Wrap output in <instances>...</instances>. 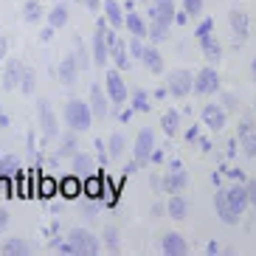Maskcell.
<instances>
[{
    "label": "cell",
    "mask_w": 256,
    "mask_h": 256,
    "mask_svg": "<svg viewBox=\"0 0 256 256\" xmlns=\"http://www.w3.org/2000/svg\"><path fill=\"white\" fill-rule=\"evenodd\" d=\"M93 110L88 102H82V98H70L68 104H65V124H68L70 130H76V132H84V130H90L93 124Z\"/></svg>",
    "instance_id": "obj_1"
},
{
    "label": "cell",
    "mask_w": 256,
    "mask_h": 256,
    "mask_svg": "<svg viewBox=\"0 0 256 256\" xmlns=\"http://www.w3.org/2000/svg\"><path fill=\"white\" fill-rule=\"evenodd\" d=\"M37 124H40V132H42V141H54L60 136V124H56V116H54L48 98L37 102Z\"/></svg>",
    "instance_id": "obj_2"
},
{
    "label": "cell",
    "mask_w": 256,
    "mask_h": 256,
    "mask_svg": "<svg viewBox=\"0 0 256 256\" xmlns=\"http://www.w3.org/2000/svg\"><path fill=\"white\" fill-rule=\"evenodd\" d=\"M152 152H155V130L144 127L136 136V144H132V158H136L138 166H144V164H150Z\"/></svg>",
    "instance_id": "obj_3"
},
{
    "label": "cell",
    "mask_w": 256,
    "mask_h": 256,
    "mask_svg": "<svg viewBox=\"0 0 256 256\" xmlns=\"http://www.w3.org/2000/svg\"><path fill=\"white\" fill-rule=\"evenodd\" d=\"M166 90H169V96H174V98L188 96V93L194 90V76L188 74L186 68L172 70V74H169V79H166Z\"/></svg>",
    "instance_id": "obj_4"
},
{
    "label": "cell",
    "mask_w": 256,
    "mask_h": 256,
    "mask_svg": "<svg viewBox=\"0 0 256 256\" xmlns=\"http://www.w3.org/2000/svg\"><path fill=\"white\" fill-rule=\"evenodd\" d=\"M68 240L76 245L79 256H96L98 250H102V242H98L90 231H84V228H70V231H68Z\"/></svg>",
    "instance_id": "obj_5"
},
{
    "label": "cell",
    "mask_w": 256,
    "mask_h": 256,
    "mask_svg": "<svg viewBox=\"0 0 256 256\" xmlns=\"http://www.w3.org/2000/svg\"><path fill=\"white\" fill-rule=\"evenodd\" d=\"M90 48H93V62L96 65H107V56H110V46H107V17L96 23Z\"/></svg>",
    "instance_id": "obj_6"
},
{
    "label": "cell",
    "mask_w": 256,
    "mask_h": 256,
    "mask_svg": "<svg viewBox=\"0 0 256 256\" xmlns=\"http://www.w3.org/2000/svg\"><path fill=\"white\" fill-rule=\"evenodd\" d=\"M104 90H107V96H110V102H113L116 107L127 102V84H124V79H121L118 68H110L104 74Z\"/></svg>",
    "instance_id": "obj_7"
},
{
    "label": "cell",
    "mask_w": 256,
    "mask_h": 256,
    "mask_svg": "<svg viewBox=\"0 0 256 256\" xmlns=\"http://www.w3.org/2000/svg\"><path fill=\"white\" fill-rule=\"evenodd\" d=\"M220 90V74L214 68H200L194 74V90L197 96H211V93Z\"/></svg>",
    "instance_id": "obj_8"
},
{
    "label": "cell",
    "mask_w": 256,
    "mask_h": 256,
    "mask_svg": "<svg viewBox=\"0 0 256 256\" xmlns=\"http://www.w3.org/2000/svg\"><path fill=\"white\" fill-rule=\"evenodd\" d=\"M186 183H188L186 169L180 166V160H172V164H169V174L164 178V192H169V194H180L183 188H186Z\"/></svg>",
    "instance_id": "obj_9"
},
{
    "label": "cell",
    "mask_w": 256,
    "mask_h": 256,
    "mask_svg": "<svg viewBox=\"0 0 256 256\" xmlns=\"http://www.w3.org/2000/svg\"><path fill=\"white\" fill-rule=\"evenodd\" d=\"M174 14H178L174 0H152V3H150V20H158V23L172 26L174 23Z\"/></svg>",
    "instance_id": "obj_10"
},
{
    "label": "cell",
    "mask_w": 256,
    "mask_h": 256,
    "mask_svg": "<svg viewBox=\"0 0 256 256\" xmlns=\"http://www.w3.org/2000/svg\"><path fill=\"white\" fill-rule=\"evenodd\" d=\"M226 121H228V110L222 104H206L203 107V124L208 130L220 132V130L226 127Z\"/></svg>",
    "instance_id": "obj_11"
},
{
    "label": "cell",
    "mask_w": 256,
    "mask_h": 256,
    "mask_svg": "<svg viewBox=\"0 0 256 256\" xmlns=\"http://www.w3.org/2000/svg\"><path fill=\"white\" fill-rule=\"evenodd\" d=\"M110 96H107L104 88H98V84H90V110L96 118H107V113H110Z\"/></svg>",
    "instance_id": "obj_12"
},
{
    "label": "cell",
    "mask_w": 256,
    "mask_h": 256,
    "mask_svg": "<svg viewBox=\"0 0 256 256\" xmlns=\"http://www.w3.org/2000/svg\"><path fill=\"white\" fill-rule=\"evenodd\" d=\"M214 208H217V217L226 222V226H236L240 222V214L234 211V206L228 203V194L220 188L217 194H214Z\"/></svg>",
    "instance_id": "obj_13"
},
{
    "label": "cell",
    "mask_w": 256,
    "mask_h": 256,
    "mask_svg": "<svg viewBox=\"0 0 256 256\" xmlns=\"http://www.w3.org/2000/svg\"><path fill=\"white\" fill-rule=\"evenodd\" d=\"M23 62L20 60H8L6 68H3V90H17L20 88V79H23Z\"/></svg>",
    "instance_id": "obj_14"
},
{
    "label": "cell",
    "mask_w": 256,
    "mask_h": 256,
    "mask_svg": "<svg viewBox=\"0 0 256 256\" xmlns=\"http://www.w3.org/2000/svg\"><path fill=\"white\" fill-rule=\"evenodd\" d=\"M228 23H231V31H234V37L240 40H248V34H250V20H248V14L245 12H240V8H234L231 14H228Z\"/></svg>",
    "instance_id": "obj_15"
},
{
    "label": "cell",
    "mask_w": 256,
    "mask_h": 256,
    "mask_svg": "<svg viewBox=\"0 0 256 256\" xmlns=\"http://www.w3.org/2000/svg\"><path fill=\"white\" fill-rule=\"evenodd\" d=\"M197 42H200V48H203V54H206V60H208V62H217L220 56H222V46H220V40L214 37V31L200 34Z\"/></svg>",
    "instance_id": "obj_16"
},
{
    "label": "cell",
    "mask_w": 256,
    "mask_h": 256,
    "mask_svg": "<svg viewBox=\"0 0 256 256\" xmlns=\"http://www.w3.org/2000/svg\"><path fill=\"white\" fill-rule=\"evenodd\" d=\"M160 250H164L166 256H186L188 254V245H186V240H183L180 234H166L164 236V242H160Z\"/></svg>",
    "instance_id": "obj_17"
},
{
    "label": "cell",
    "mask_w": 256,
    "mask_h": 256,
    "mask_svg": "<svg viewBox=\"0 0 256 256\" xmlns=\"http://www.w3.org/2000/svg\"><path fill=\"white\" fill-rule=\"evenodd\" d=\"M124 28L132 34V37H150V23L138 14L136 8H130L127 17H124Z\"/></svg>",
    "instance_id": "obj_18"
},
{
    "label": "cell",
    "mask_w": 256,
    "mask_h": 256,
    "mask_svg": "<svg viewBox=\"0 0 256 256\" xmlns=\"http://www.w3.org/2000/svg\"><path fill=\"white\" fill-rule=\"evenodd\" d=\"M56 76H60V82H62V84H68V88H70V84H76V76H79V65H76V60L70 56V54L60 62V68H56Z\"/></svg>",
    "instance_id": "obj_19"
},
{
    "label": "cell",
    "mask_w": 256,
    "mask_h": 256,
    "mask_svg": "<svg viewBox=\"0 0 256 256\" xmlns=\"http://www.w3.org/2000/svg\"><path fill=\"white\" fill-rule=\"evenodd\" d=\"M226 194H228V203L234 206V211H236V214H242V211H245V208L250 206L248 192H245V186H242V183H236V186L226 188Z\"/></svg>",
    "instance_id": "obj_20"
},
{
    "label": "cell",
    "mask_w": 256,
    "mask_h": 256,
    "mask_svg": "<svg viewBox=\"0 0 256 256\" xmlns=\"http://www.w3.org/2000/svg\"><path fill=\"white\" fill-rule=\"evenodd\" d=\"M104 178H98V174H84V180H82V192L88 197H93V200H102L104 197Z\"/></svg>",
    "instance_id": "obj_21"
},
{
    "label": "cell",
    "mask_w": 256,
    "mask_h": 256,
    "mask_svg": "<svg viewBox=\"0 0 256 256\" xmlns=\"http://www.w3.org/2000/svg\"><path fill=\"white\" fill-rule=\"evenodd\" d=\"M102 8H104V17H107V23L113 26V28H124V12H121L118 6V0H102Z\"/></svg>",
    "instance_id": "obj_22"
},
{
    "label": "cell",
    "mask_w": 256,
    "mask_h": 256,
    "mask_svg": "<svg viewBox=\"0 0 256 256\" xmlns=\"http://www.w3.org/2000/svg\"><path fill=\"white\" fill-rule=\"evenodd\" d=\"M144 65H146V70H150V74H155L158 76L160 70H164V56H160V51L155 46H146V51H144Z\"/></svg>",
    "instance_id": "obj_23"
},
{
    "label": "cell",
    "mask_w": 256,
    "mask_h": 256,
    "mask_svg": "<svg viewBox=\"0 0 256 256\" xmlns=\"http://www.w3.org/2000/svg\"><path fill=\"white\" fill-rule=\"evenodd\" d=\"M166 214L172 220H186V214H188V203L183 200L180 194H172L169 197V203H166Z\"/></svg>",
    "instance_id": "obj_24"
},
{
    "label": "cell",
    "mask_w": 256,
    "mask_h": 256,
    "mask_svg": "<svg viewBox=\"0 0 256 256\" xmlns=\"http://www.w3.org/2000/svg\"><path fill=\"white\" fill-rule=\"evenodd\" d=\"M70 160H74V172L76 174H93V169H96V164H93V158L88 155V152H74Z\"/></svg>",
    "instance_id": "obj_25"
},
{
    "label": "cell",
    "mask_w": 256,
    "mask_h": 256,
    "mask_svg": "<svg viewBox=\"0 0 256 256\" xmlns=\"http://www.w3.org/2000/svg\"><path fill=\"white\" fill-rule=\"evenodd\" d=\"M46 17V8L40 6V0H26L23 3V20L26 23H40Z\"/></svg>",
    "instance_id": "obj_26"
},
{
    "label": "cell",
    "mask_w": 256,
    "mask_h": 256,
    "mask_svg": "<svg viewBox=\"0 0 256 256\" xmlns=\"http://www.w3.org/2000/svg\"><path fill=\"white\" fill-rule=\"evenodd\" d=\"M160 130H164L169 138L178 136V130H180V113H178V110H166L164 118H160Z\"/></svg>",
    "instance_id": "obj_27"
},
{
    "label": "cell",
    "mask_w": 256,
    "mask_h": 256,
    "mask_svg": "<svg viewBox=\"0 0 256 256\" xmlns=\"http://www.w3.org/2000/svg\"><path fill=\"white\" fill-rule=\"evenodd\" d=\"M48 26H54V28H65L68 26V6L65 3H56L48 12Z\"/></svg>",
    "instance_id": "obj_28"
},
{
    "label": "cell",
    "mask_w": 256,
    "mask_h": 256,
    "mask_svg": "<svg viewBox=\"0 0 256 256\" xmlns=\"http://www.w3.org/2000/svg\"><path fill=\"white\" fill-rule=\"evenodd\" d=\"M0 254L3 256H26L28 254V242L23 240H6L0 245Z\"/></svg>",
    "instance_id": "obj_29"
},
{
    "label": "cell",
    "mask_w": 256,
    "mask_h": 256,
    "mask_svg": "<svg viewBox=\"0 0 256 256\" xmlns=\"http://www.w3.org/2000/svg\"><path fill=\"white\" fill-rule=\"evenodd\" d=\"M60 192L65 197H79V192H82V180L76 178V172L68 174V178H62V180H60Z\"/></svg>",
    "instance_id": "obj_30"
},
{
    "label": "cell",
    "mask_w": 256,
    "mask_h": 256,
    "mask_svg": "<svg viewBox=\"0 0 256 256\" xmlns=\"http://www.w3.org/2000/svg\"><path fill=\"white\" fill-rule=\"evenodd\" d=\"M48 250L51 254H62V256H79V250H76V245L65 236V240H54L51 245H48Z\"/></svg>",
    "instance_id": "obj_31"
},
{
    "label": "cell",
    "mask_w": 256,
    "mask_h": 256,
    "mask_svg": "<svg viewBox=\"0 0 256 256\" xmlns=\"http://www.w3.org/2000/svg\"><path fill=\"white\" fill-rule=\"evenodd\" d=\"M20 90H23L26 96H31V93L37 90V74H34V68H28V65L23 68V79H20Z\"/></svg>",
    "instance_id": "obj_32"
},
{
    "label": "cell",
    "mask_w": 256,
    "mask_h": 256,
    "mask_svg": "<svg viewBox=\"0 0 256 256\" xmlns=\"http://www.w3.org/2000/svg\"><path fill=\"white\" fill-rule=\"evenodd\" d=\"M256 130V118H254V113H245L240 118V127H236V141H242L245 136H250Z\"/></svg>",
    "instance_id": "obj_33"
},
{
    "label": "cell",
    "mask_w": 256,
    "mask_h": 256,
    "mask_svg": "<svg viewBox=\"0 0 256 256\" xmlns=\"http://www.w3.org/2000/svg\"><path fill=\"white\" fill-rule=\"evenodd\" d=\"M107 152H110V158H118L121 152H124V136H121V132H113V136H110Z\"/></svg>",
    "instance_id": "obj_34"
},
{
    "label": "cell",
    "mask_w": 256,
    "mask_h": 256,
    "mask_svg": "<svg viewBox=\"0 0 256 256\" xmlns=\"http://www.w3.org/2000/svg\"><path fill=\"white\" fill-rule=\"evenodd\" d=\"M104 242H107V250H110V254H118V250H121L118 231H116L113 226H107V228H104Z\"/></svg>",
    "instance_id": "obj_35"
},
{
    "label": "cell",
    "mask_w": 256,
    "mask_h": 256,
    "mask_svg": "<svg viewBox=\"0 0 256 256\" xmlns=\"http://www.w3.org/2000/svg\"><path fill=\"white\" fill-rule=\"evenodd\" d=\"M141 40H144V37H132V34H130L127 48H130V56H132V60H144V51H146V46H144Z\"/></svg>",
    "instance_id": "obj_36"
},
{
    "label": "cell",
    "mask_w": 256,
    "mask_h": 256,
    "mask_svg": "<svg viewBox=\"0 0 256 256\" xmlns=\"http://www.w3.org/2000/svg\"><path fill=\"white\" fill-rule=\"evenodd\" d=\"M76 152V136H62V144L56 150V158H65V155H74Z\"/></svg>",
    "instance_id": "obj_37"
},
{
    "label": "cell",
    "mask_w": 256,
    "mask_h": 256,
    "mask_svg": "<svg viewBox=\"0 0 256 256\" xmlns=\"http://www.w3.org/2000/svg\"><path fill=\"white\" fill-rule=\"evenodd\" d=\"M14 194L17 197L31 194V192H28V174H26V172H14Z\"/></svg>",
    "instance_id": "obj_38"
},
{
    "label": "cell",
    "mask_w": 256,
    "mask_h": 256,
    "mask_svg": "<svg viewBox=\"0 0 256 256\" xmlns=\"http://www.w3.org/2000/svg\"><path fill=\"white\" fill-rule=\"evenodd\" d=\"M166 34H169V26H166V23H158V20H152V23H150V37L155 40V42L166 40Z\"/></svg>",
    "instance_id": "obj_39"
},
{
    "label": "cell",
    "mask_w": 256,
    "mask_h": 256,
    "mask_svg": "<svg viewBox=\"0 0 256 256\" xmlns=\"http://www.w3.org/2000/svg\"><path fill=\"white\" fill-rule=\"evenodd\" d=\"M132 110H136V113H146V110H150V98H146L144 90L132 93Z\"/></svg>",
    "instance_id": "obj_40"
},
{
    "label": "cell",
    "mask_w": 256,
    "mask_h": 256,
    "mask_svg": "<svg viewBox=\"0 0 256 256\" xmlns=\"http://www.w3.org/2000/svg\"><path fill=\"white\" fill-rule=\"evenodd\" d=\"M183 12H186L188 17H200L203 14V0H180Z\"/></svg>",
    "instance_id": "obj_41"
},
{
    "label": "cell",
    "mask_w": 256,
    "mask_h": 256,
    "mask_svg": "<svg viewBox=\"0 0 256 256\" xmlns=\"http://www.w3.org/2000/svg\"><path fill=\"white\" fill-rule=\"evenodd\" d=\"M240 146H242V152L248 155V158H256V130L250 132V136H245L240 141Z\"/></svg>",
    "instance_id": "obj_42"
},
{
    "label": "cell",
    "mask_w": 256,
    "mask_h": 256,
    "mask_svg": "<svg viewBox=\"0 0 256 256\" xmlns=\"http://www.w3.org/2000/svg\"><path fill=\"white\" fill-rule=\"evenodd\" d=\"M12 194H14V178L0 174V197H12Z\"/></svg>",
    "instance_id": "obj_43"
},
{
    "label": "cell",
    "mask_w": 256,
    "mask_h": 256,
    "mask_svg": "<svg viewBox=\"0 0 256 256\" xmlns=\"http://www.w3.org/2000/svg\"><path fill=\"white\" fill-rule=\"evenodd\" d=\"M14 166H17L14 155H3V158H0V174H12L14 172Z\"/></svg>",
    "instance_id": "obj_44"
},
{
    "label": "cell",
    "mask_w": 256,
    "mask_h": 256,
    "mask_svg": "<svg viewBox=\"0 0 256 256\" xmlns=\"http://www.w3.org/2000/svg\"><path fill=\"white\" fill-rule=\"evenodd\" d=\"M54 192H56V183H54V178H42V180H40V194L51 197Z\"/></svg>",
    "instance_id": "obj_45"
},
{
    "label": "cell",
    "mask_w": 256,
    "mask_h": 256,
    "mask_svg": "<svg viewBox=\"0 0 256 256\" xmlns=\"http://www.w3.org/2000/svg\"><path fill=\"white\" fill-rule=\"evenodd\" d=\"M220 172H226L228 178H234V180H240V183H245V180H248V178H245V172H240V169H228L226 164L220 166Z\"/></svg>",
    "instance_id": "obj_46"
},
{
    "label": "cell",
    "mask_w": 256,
    "mask_h": 256,
    "mask_svg": "<svg viewBox=\"0 0 256 256\" xmlns=\"http://www.w3.org/2000/svg\"><path fill=\"white\" fill-rule=\"evenodd\" d=\"M245 192H248V200H250V206H256V178H250V180H245Z\"/></svg>",
    "instance_id": "obj_47"
},
{
    "label": "cell",
    "mask_w": 256,
    "mask_h": 256,
    "mask_svg": "<svg viewBox=\"0 0 256 256\" xmlns=\"http://www.w3.org/2000/svg\"><path fill=\"white\" fill-rule=\"evenodd\" d=\"M206 31H214V20H211V17H206L203 23L197 26V31H194V37H200V34H206Z\"/></svg>",
    "instance_id": "obj_48"
},
{
    "label": "cell",
    "mask_w": 256,
    "mask_h": 256,
    "mask_svg": "<svg viewBox=\"0 0 256 256\" xmlns=\"http://www.w3.org/2000/svg\"><path fill=\"white\" fill-rule=\"evenodd\" d=\"M183 138H186V144H197L200 141V127H188Z\"/></svg>",
    "instance_id": "obj_49"
},
{
    "label": "cell",
    "mask_w": 256,
    "mask_h": 256,
    "mask_svg": "<svg viewBox=\"0 0 256 256\" xmlns=\"http://www.w3.org/2000/svg\"><path fill=\"white\" fill-rule=\"evenodd\" d=\"M150 188H152V192H160V188H164V178L152 174V178H150Z\"/></svg>",
    "instance_id": "obj_50"
},
{
    "label": "cell",
    "mask_w": 256,
    "mask_h": 256,
    "mask_svg": "<svg viewBox=\"0 0 256 256\" xmlns=\"http://www.w3.org/2000/svg\"><path fill=\"white\" fill-rule=\"evenodd\" d=\"M206 254H208V256L222 254V248H220V242H208V245H206Z\"/></svg>",
    "instance_id": "obj_51"
},
{
    "label": "cell",
    "mask_w": 256,
    "mask_h": 256,
    "mask_svg": "<svg viewBox=\"0 0 256 256\" xmlns=\"http://www.w3.org/2000/svg\"><path fill=\"white\" fill-rule=\"evenodd\" d=\"M6 228H8V211L0 206V231H6Z\"/></svg>",
    "instance_id": "obj_52"
},
{
    "label": "cell",
    "mask_w": 256,
    "mask_h": 256,
    "mask_svg": "<svg viewBox=\"0 0 256 256\" xmlns=\"http://www.w3.org/2000/svg\"><path fill=\"white\" fill-rule=\"evenodd\" d=\"M82 6L90 8V12H98V8H102V0H82Z\"/></svg>",
    "instance_id": "obj_53"
},
{
    "label": "cell",
    "mask_w": 256,
    "mask_h": 256,
    "mask_svg": "<svg viewBox=\"0 0 256 256\" xmlns=\"http://www.w3.org/2000/svg\"><path fill=\"white\" fill-rule=\"evenodd\" d=\"M54 31H56V28H54V26H48V28H42V31H40V40H42V42H48V40H51V34H54Z\"/></svg>",
    "instance_id": "obj_54"
},
{
    "label": "cell",
    "mask_w": 256,
    "mask_h": 256,
    "mask_svg": "<svg viewBox=\"0 0 256 256\" xmlns=\"http://www.w3.org/2000/svg\"><path fill=\"white\" fill-rule=\"evenodd\" d=\"M152 164H164V150H158V146H155V152H152Z\"/></svg>",
    "instance_id": "obj_55"
},
{
    "label": "cell",
    "mask_w": 256,
    "mask_h": 256,
    "mask_svg": "<svg viewBox=\"0 0 256 256\" xmlns=\"http://www.w3.org/2000/svg\"><path fill=\"white\" fill-rule=\"evenodd\" d=\"M6 54H8V42L6 37H0V60H6Z\"/></svg>",
    "instance_id": "obj_56"
},
{
    "label": "cell",
    "mask_w": 256,
    "mask_h": 256,
    "mask_svg": "<svg viewBox=\"0 0 256 256\" xmlns=\"http://www.w3.org/2000/svg\"><path fill=\"white\" fill-rule=\"evenodd\" d=\"M186 20H188L186 12H178V14H174V23H178V26H186Z\"/></svg>",
    "instance_id": "obj_57"
},
{
    "label": "cell",
    "mask_w": 256,
    "mask_h": 256,
    "mask_svg": "<svg viewBox=\"0 0 256 256\" xmlns=\"http://www.w3.org/2000/svg\"><path fill=\"white\" fill-rule=\"evenodd\" d=\"M138 169H141V166L136 164V158H132V160L127 164V169H124V174H132V172H138Z\"/></svg>",
    "instance_id": "obj_58"
},
{
    "label": "cell",
    "mask_w": 256,
    "mask_h": 256,
    "mask_svg": "<svg viewBox=\"0 0 256 256\" xmlns=\"http://www.w3.org/2000/svg\"><path fill=\"white\" fill-rule=\"evenodd\" d=\"M234 104H236V98H234V96H226V98H222V107H226V110H228V107H234Z\"/></svg>",
    "instance_id": "obj_59"
},
{
    "label": "cell",
    "mask_w": 256,
    "mask_h": 256,
    "mask_svg": "<svg viewBox=\"0 0 256 256\" xmlns=\"http://www.w3.org/2000/svg\"><path fill=\"white\" fill-rule=\"evenodd\" d=\"M6 124H8V118L3 116V107H0V127H6Z\"/></svg>",
    "instance_id": "obj_60"
},
{
    "label": "cell",
    "mask_w": 256,
    "mask_h": 256,
    "mask_svg": "<svg viewBox=\"0 0 256 256\" xmlns=\"http://www.w3.org/2000/svg\"><path fill=\"white\" fill-rule=\"evenodd\" d=\"M250 74H254V79H256V60L250 62Z\"/></svg>",
    "instance_id": "obj_61"
},
{
    "label": "cell",
    "mask_w": 256,
    "mask_h": 256,
    "mask_svg": "<svg viewBox=\"0 0 256 256\" xmlns=\"http://www.w3.org/2000/svg\"><path fill=\"white\" fill-rule=\"evenodd\" d=\"M54 3H60V0H54Z\"/></svg>",
    "instance_id": "obj_62"
},
{
    "label": "cell",
    "mask_w": 256,
    "mask_h": 256,
    "mask_svg": "<svg viewBox=\"0 0 256 256\" xmlns=\"http://www.w3.org/2000/svg\"><path fill=\"white\" fill-rule=\"evenodd\" d=\"M254 104H256V98H254Z\"/></svg>",
    "instance_id": "obj_63"
},
{
    "label": "cell",
    "mask_w": 256,
    "mask_h": 256,
    "mask_svg": "<svg viewBox=\"0 0 256 256\" xmlns=\"http://www.w3.org/2000/svg\"><path fill=\"white\" fill-rule=\"evenodd\" d=\"M0 37H3V34H0Z\"/></svg>",
    "instance_id": "obj_64"
}]
</instances>
